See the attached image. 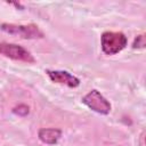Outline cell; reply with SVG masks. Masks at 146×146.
I'll return each instance as SVG.
<instances>
[{
	"mask_svg": "<svg viewBox=\"0 0 146 146\" xmlns=\"http://www.w3.org/2000/svg\"><path fill=\"white\" fill-rule=\"evenodd\" d=\"M128 44V38L122 32L106 31L100 36L102 50L105 55L113 56L122 51Z\"/></svg>",
	"mask_w": 146,
	"mask_h": 146,
	"instance_id": "obj_1",
	"label": "cell"
},
{
	"mask_svg": "<svg viewBox=\"0 0 146 146\" xmlns=\"http://www.w3.org/2000/svg\"><path fill=\"white\" fill-rule=\"evenodd\" d=\"M0 29L8 34L18 35L22 39H42L44 36L43 32L35 24L21 25V24L3 23L0 25Z\"/></svg>",
	"mask_w": 146,
	"mask_h": 146,
	"instance_id": "obj_2",
	"label": "cell"
},
{
	"mask_svg": "<svg viewBox=\"0 0 146 146\" xmlns=\"http://www.w3.org/2000/svg\"><path fill=\"white\" fill-rule=\"evenodd\" d=\"M0 55L8 57L14 60L24 62L27 64L35 63V59L33 55L26 50L24 47L16 44V43H9V42H0Z\"/></svg>",
	"mask_w": 146,
	"mask_h": 146,
	"instance_id": "obj_3",
	"label": "cell"
},
{
	"mask_svg": "<svg viewBox=\"0 0 146 146\" xmlns=\"http://www.w3.org/2000/svg\"><path fill=\"white\" fill-rule=\"evenodd\" d=\"M82 103L91 111L103 115H107L112 108L110 102L96 89H92L87 95H84L82 97Z\"/></svg>",
	"mask_w": 146,
	"mask_h": 146,
	"instance_id": "obj_4",
	"label": "cell"
},
{
	"mask_svg": "<svg viewBox=\"0 0 146 146\" xmlns=\"http://www.w3.org/2000/svg\"><path fill=\"white\" fill-rule=\"evenodd\" d=\"M46 74L48 75V78L55 82V83H59V84H65L68 88H76L80 86V79L74 76L73 74H71L67 71H58V70H47Z\"/></svg>",
	"mask_w": 146,
	"mask_h": 146,
	"instance_id": "obj_5",
	"label": "cell"
},
{
	"mask_svg": "<svg viewBox=\"0 0 146 146\" xmlns=\"http://www.w3.org/2000/svg\"><path fill=\"white\" fill-rule=\"evenodd\" d=\"M38 137L47 145H55L62 137V130L57 128H42L39 130Z\"/></svg>",
	"mask_w": 146,
	"mask_h": 146,
	"instance_id": "obj_6",
	"label": "cell"
},
{
	"mask_svg": "<svg viewBox=\"0 0 146 146\" xmlns=\"http://www.w3.org/2000/svg\"><path fill=\"white\" fill-rule=\"evenodd\" d=\"M13 112L18 116H26L30 113V108L25 104H19L13 108Z\"/></svg>",
	"mask_w": 146,
	"mask_h": 146,
	"instance_id": "obj_7",
	"label": "cell"
},
{
	"mask_svg": "<svg viewBox=\"0 0 146 146\" xmlns=\"http://www.w3.org/2000/svg\"><path fill=\"white\" fill-rule=\"evenodd\" d=\"M146 46V39H145V34H139L135 38L133 43H132V48L133 49H143Z\"/></svg>",
	"mask_w": 146,
	"mask_h": 146,
	"instance_id": "obj_8",
	"label": "cell"
},
{
	"mask_svg": "<svg viewBox=\"0 0 146 146\" xmlns=\"http://www.w3.org/2000/svg\"><path fill=\"white\" fill-rule=\"evenodd\" d=\"M11 5H14V6H15V7H17V8H22V9H24V7H23L21 3H17V2H13Z\"/></svg>",
	"mask_w": 146,
	"mask_h": 146,
	"instance_id": "obj_9",
	"label": "cell"
}]
</instances>
